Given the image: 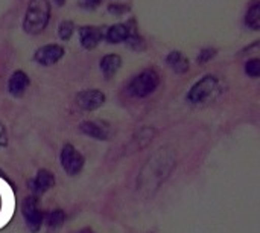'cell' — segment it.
Masks as SVG:
<instances>
[{
	"mask_svg": "<svg viewBox=\"0 0 260 233\" xmlns=\"http://www.w3.org/2000/svg\"><path fill=\"white\" fill-rule=\"evenodd\" d=\"M245 24L253 29V31H259L260 29V2L259 0H253L251 5L248 6L247 12H245Z\"/></svg>",
	"mask_w": 260,
	"mask_h": 233,
	"instance_id": "obj_15",
	"label": "cell"
},
{
	"mask_svg": "<svg viewBox=\"0 0 260 233\" xmlns=\"http://www.w3.org/2000/svg\"><path fill=\"white\" fill-rule=\"evenodd\" d=\"M81 3H82V6L87 8V9H96V8L101 5V0H82Z\"/></svg>",
	"mask_w": 260,
	"mask_h": 233,
	"instance_id": "obj_22",
	"label": "cell"
},
{
	"mask_svg": "<svg viewBox=\"0 0 260 233\" xmlns=\"http://www.w3.org/2000/svg\"><path fill=\"white\" fill-rule=\"evenodd\" d=\"M219 93H221V85L218 78L213 75H206L190 87L186 99L193 105H201L215 101Z\"/></svg>",
	"mask_w": 260,
	"mask_h": 233,
	"instance_id": "obj_2",
	"label": "cell"
},
{
	"mask_svg": "<svg viewBox=\"0 0 260 233\" xmlns=\"http://www.w3.org/2000/svg\"><path fill=\"white\" fill-rule=\"evenodd\" d=\"M21 214H23V217L26 220V224H27L30 232L37 233L41 229L44 214L38 208V198L35 195H30V197L24 198V201L21 205Z\"/></svg>",
	"mask_w": 260,
	"mask_h": 233,
	"instance_id": "obj_4",
	"label": "cell"
},
{
	"mask_svg": "<svg viewBox=\"0 0 260 233\" xmlns=\"http://www.w3.org/2000/svg\"><path fill=\"white\" fill-rule=\"evenodd\" d=\"M75 34V24L70 20H62L58 26V35L62 41H69Z\"/></svg>",
	"mask_w": 260,
	"mask_h": 233,
	"instance_id": "obj_17",
	"label": "cell"
},
{
	"mask_svg": "<svg viewBox=\"0 0 260 233\" xmlns=\"http://www.w3.org/2000/svg\"><path fill=\"white\" fill-rule=\"evenodd\" d=\"M216 56V49H213V47H206V49H203L201 52H200V55L197 56V63L198 64H206V63H209L212 58H215Z\"/></svg>",
	"mask_w": 260,
	"mask_h": 233,
	"instance_id": "obj_20",
	"label": "cell"
},
{
	"mask_svg": "<svg viewBox=\"0 0 260 233\" xmlns=\"http://www.w3.org/2000/svg\"><path fill=\"white\" fill-rule=\"evenodd\" d=\"M104 38V31L101 26H82L79 29V40L84 49H94Z\"/></svg>",
	"mask_w": 260,
	"mask_h": 233,
	"instance_id": "obj_9",
	"label": "cell"
},
{
	"mask_svg": "<svg viewBox=\"0 0 260 233\" xmlns=\"http://www.w3.org/2000/svg\"><path fill=\"white\" fill-rule=\"evenodd\" d=\"M66 221V212L61 211V209H56V211H52L49 215H47V226L50 229H58L64 224Z\"/></svg>",
	"mask_w": 260,
	"mask_h": 233,
	"instance_id": "obj_16",
	"label": "cell"
},
{
	"mask_svg": "<svg viewBox=\"0 0 260 233\" xmlns=\"http://www.w3.org/2000/svg\"><path fill=\"white\" fill-rule=\"evenodd\" d=\"M59 160H61V166L62 169L69 174V176H78L82 168H84V156L70 143L64 145L62 147V151H61V156H59Z\"/></svg>",
	"mask_w": 260,
	"mask_h": 233,
	"instance_id": "obj_5",
	"label": "cell"
},
{
	"mask_svg": "<svg viewBox=\"0 0 260 233\" xmlns=\"http://www.w3.org/2000/svg\"><path fill=\"white\" fill-rule=\"evenodd\" d=\"M79 130L93 139L98 140H108L110 139V127L99 121H85L79 125Z\"/></svg>",
	"mask_w": 260,
	"mask_h": 233,
	"instance_id": "obj_10",
	"label": "cell"
},
{
	"mask_svg": "<svg viewBox=\"0 0 260 233\" xmlns=\"http://www.w3.org/2000/svg\"><path fill=\"white\" fill-rule=\"evenodd\" d=\"M136 24H134V20L128 21V23H117V24H113L107 29V32L104 34L105 40L111 44H119V43H123L128 40V37L131 35L133 31H136Z\"/></svg>",
	"mask_w": 260,
	"mask_h": 233,
	"instance_id": "obj_8",
	"label": "cell"
},
{
	"mask_svg": "<svg viewBox=\"0 0 260 233\" xmlns=\"http://www.w3.org/2000/svg\"><path fill=\"white\" fill-rule=\"evenodd\" d=\"M53 185H55V176L47 169H40L35 179L29 182V188L34 194H43L50 188H53Z\"/></svg>",
	"mask_w": 260,
	"mask_h": 233,
	"instance_id": "obj_11",
	"label": "cell"
},
{
	"mask_svg": "<svg viewBox=\"0 0 260 233\" xmlns=\"http://www.w3.org/2000/svg\"><path fill=\"white\" fill-rule=\"evenodd\" d=\"M8 145V136H6V130L5 127L0 124V147H6Z\"/></svg>",
	"mask_w": 260,
	"mask_h": 233,
	"instance_id": "obj_23",
	"label": "cell"
},
{
	"mask_svg": "<svg viewBox=\"0 0 260 233\" xmlns=\"http://www.w3.org/2000/svg\"><path fill=\"white\" fill-rule=\"evenodd\" d=\"M50 20V3L49 0H30L24 14L23 29L30 35L41 34Z\"/></svg>",
	"mask_w": 260,
	"mask_h": 233,
	"instance_id": "obj_1",
	"label": "cell"
},
{
	"mask_svg": "<svg viewBox=\"0 0 260 233\" xmlns=\"http://www.w3.org/2000/svg\"><path fill=\"white\" fill-rule=\"evenodd\" d=\"M99 66H101V70L105 75V78H111L122 67V58L117 53H108V55L102 56Z\"/></svg>",
	"mask_w": 260,
	"mask_h": 233,
	"instance_id": "obj_13",
	"label": "cell"
},
{
	"mask_svg": "<svg viewBox=\"0 0 260 233\" xmlns=\"http://www.w3.org/2000/svg\"><path fill=\"white\" fill-rule=\"evenodd\" d=\"M158 85H160L158 72L155 69H145L131 79L128 85V92L134 98H146L152 95Z\"/></svg>",
	"mask_w": 260,
	"mask_h": 233,
	"instance_id": "obj_3",
	"label": "cell"
},
{
	"mask_svg": "<svg viewBox=\"0 0 260 233\" xmlns=\"http://www.w3.org/2000/svg\"><path fill=\"white\" fill-rule=\"evenodd\" d=\"M29 76L23 70H15L8 81V92L14 98H20L24 95L26 89L29 87Z\"/></svg>",
	"mask_w": 260,
	"mask_h": 233,
	"instance_id": "obj_12",
	"label": "cell"
},
{
	"mask_svg": "<svg viewBox=\"0 0 260 233\" xmlns=\"http://www.w3.org/2000/svg\"><path fill=\"white\" fill-rule=\"evenodd\" d=\"M107 98L105 95L98 90V89H90V90H82L76 95V105L85 111H93L98 110L105 104Z\"/></svg>",
	"mask_w": 260,
	"mask_h": 233,
	"instance_id": "obj_7",
	"label": "cell"
},
{
	"mask_svg": "<svg viewBox=\"0 0 260 233\" xmlns=\"http://www.w3.org/2000/svg\"><path fill=\"white\" fill-rule=\"evenodd\" d=\"M166 63H168V66H169L175 73L183 75V73H186V72L189 70V60L184 56L183 52H178V50L171 52V53L166 56Z\"/></svg>",
	"mask_w": 260,
	"mask_h": 233,
	"instance_id": "obj_14",
	"label": "cell"
},
{
	"mask_svg": "<svg viewBox=\"0 0 260 233\" xmlns=\"http://www.w3.org/2000/svg\"><path fill=\"white\" fill-rule=\"evenodd\" d=\"M245 73H247L250 78H253V79L259 78L260 76V60L259 58H253V60H250V61L245 64Z\"/></svg>",
	"mask_w": 260,
	"mask_h": 233,
	"instance_id": "obj_19",
	"label": "cell"
},
{
	"mask_svg": "<svg viewBox=\"0 0 260 233\" xmlns=\"http://www.w3.org/2000/svg\"><path fill=\"white\" fill-rule=\"evenodd\" d=\"M128 11H129V6L126 3H111V5H108V12L110 14H114L117 17L126 14Z\"/></svg>",
	"mask_w": 260,
	"mask_h": 233,
	"instance_id": "obj_21",
	"label": "cell"
},
{
	"mask_svg": "<svg viewBox=\"0 0 260 233\" xmlns=\"http://www.w3.org/2000/svg\"><path fill=\"white\" fill-rule=\"evenodd\" d=\"M81 233H93V232H90V230H84V232H81Z\"/></svg>",
	"mask_w": 260,
	"mask_h": 233,
	"instance_id": "obj_25",
	"label": "cell"
},
{
	"mask_svg": "<svg viewBox=\"0 0 260 233\" xmlns=\"http://www.w3.org/2000/svg\"><path fill=\"white\" fill-rule=\"evenodd\" d=\"M64 53H66V50H64V47L61 44L52 43V44H44V46L38 47L35 50L34 60H35L37 64L49 67V66L56 64L64 56Z\"/></svg>",
	"mask_w": 260,
	"mask_h": 233,
	"instance_id": "obj_6",
	"label": "cell"
},
{
	"mask_svg": "<svg viewBox=\"0 0 260 233\" xmlns=\"http://www.w3.org/2000/svg\"><path fill=\"white\" fill-rule=\"evenodd\" d=\"M53 2H55V3H56L58 6H62V5L66 3V0H53Z\"/></svg>",
	"mask_w": 260,
	"mask_h": 233,
	"instance_id": "obj_24",
	"label": "cell"
},
{
	"mask_svg": "<svg viewBox=\"0 0 260 233\" xmlns=\"http://www.w3.org/2000/svg\"><path fill=\"white\" fill-rule=\"evenodd\" d=\"M125 43H128V46H129L133 50H136V52H142V50H145V47H146L145 40L139 35L137 29L131 32V35L128 37V40H126Z\"/></svg>",
	"mask_w": 260,
	"mask_h": 233,
	"instance_id": "obj_18",
	"label": "cell"
}]
</instances>
